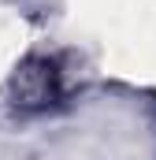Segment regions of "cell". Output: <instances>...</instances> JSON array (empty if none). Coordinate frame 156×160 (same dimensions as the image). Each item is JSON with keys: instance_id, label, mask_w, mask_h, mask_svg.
Returning <instances> with one entry per match:
<instances>
[{"instance_id": "cell-1", "label": "cell", "mask_w": 156, "mask_h": 160, "mask_svg": "<svg viewBox=\"0 0 156 160\" xmlns=\"http://www.w3.org/2000/svg\"><path fill=\"white\" fill-rule=\"evenodd\" d=\"M11 93H15V104L19 108H48V104H60V97L67 93L63 89V71L52 56H34L19 67V75L11 82Z\"/></svg>"}]
</instances>
